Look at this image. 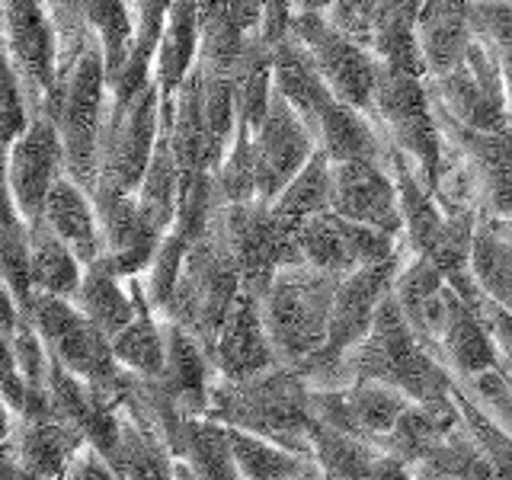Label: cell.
Returning a JSON list of instances; mask_svg holds the SVG:
<instances>
[{"label": "cell", "mask_w": 512, "mask_h": 480, "mask_svg": "<svg viewBox=\"0 0 512 480\" xmlns=\"http://www.w3.org/2000/svg\"><path fill=\"white\" fill-rule=\"evenodd\" d=\"M253 151H256V199L263 202H276L279 192L295 180V173L317 151L308 125H304L295 106L279 90H272L266 116L253 132Z\"/></svg>", "instance_id": "cell-16"}, {"label": "cell", "mask_w": 512, "mask_h": 480, "mask_svg": "<svg viewBox=\"0 0 512 480\" xmlns=\"http://www.w3.org/2000/svg\"><path fill=\"white\" fill-rule=\"evenodd\" d=\"M474 36L500 61L512 112V0H474Z\"/></svg>", "instance_id": "cell-37"}, {"label": "cell", "mask_w": 512, "mask_h": 480, "mask_svg": "<svg viewBox=\"0 0 512 480\" xmlns=\"http://www.w3.org/2000/svg\"><path fill=\"white\" fill-rule=\"evenodd\" d=\"M330 212L352 218L384 234L404 237L397 183L388 164L372 157L340 160L333 164V205Z\"/></svg>", "instance_id": "cell-17"}, {"label": "cell", "mask_w": 512, "mask_h": 480, "mask_svg": "<svg viewBox=\"0 0 512 480\" xmlns=\"http://www.w3.org/2000/svg\"><path fill=\"white\" fill-rule=\"evenodd\" d=\"M173 480H199L196 474H192L183 461H176V474H173Z\"/></svg>", "instance_id": "cell-44"}, {"label": "cell", "mask_w": 512, "mask_h": 480, "mask_svg": "<svg viewBox=\"0 0 512 480\" xmlns=\"http://www.w3.org/2000/svg\"><path fill=\"white\" fill-rule=\"evenodd\" d=\"M298 480H327V474H324V468H320L317 461H311L308 468H304V474H301Z\"/></svg>", "instance_id": "cell-43"}, {"label": "cell", "mask_w": 512, "mask_h": 480, "mask_svg": "<svg viewBox=\"0 0 512 480\" xmlns=\"http://www.w3.org/2000/svg\"><path fill=\"white\" fill-rule=\"evenodd\" d=\"M378 7H381V0H336L324 16L340 32H346L349 39L368 45V32H372Z\"/></svg>", "instance_id": "cell-39"}, {"label": "cell", "mask_w": 512, "mask_h": 480, "mask_svg": "<svg viewBox=\"0 0 512 480\" xmlns=\"http://www.w3.org/2000/svg\"><path fill=\"white\" fill-rule=\"evenodd\" d=\"M336 0H298V13H327Z\"/></svg>", "instance_id": "cell-42"}, {"label": "cell", "mask_w": 512, "mask_h": 480, "mask_svg": "<svg viewBox=\"0 0 512 480\" xmlns=\"http://www.w3.org/2000/svg\"><path fill=\"white\" fill-rule=\"evenodd\" d=\"M29 324L42 336L48 356L77 378H84L96 400H103L106 407H122L125 384L132 372H125L116 362L109 336L71 298L36 292Z\"/></svg>", "instance_id": "cell-6"}, {"label": "cell", "mask_w": 512, "mask_h": 480, "mask_svg": "<svg viewBox=\"0 0 512 480\" xmlns=\"http://www.w3.org/2000/svg\"><path fill=\"white\" fill-rule=\"evenodd\" d=\"M80 445H87V439L55 413L42 420H23L16 429V458L26 471L48 480H64Z\"/></svg>", "instance_id": "cell-25"}, {"label": "cell", "mask_w": 512, "mask_h": 480, "mask_svg": "<svg viewBox=\"0 0 512 480\" xmlns=\"http://www.w3.org/2000/svg\"><path fill=\"white\" fill-rule=\"evenodd\" d=\"M199 39V0H170L164 32L154 52V80L164 100H170L186 74L196 68Z\"/></svg>", "instance_id": "cell-24"}, {"label": "cell", "mask_w": 512, "mask_h": 480, "mask_svg": "<svg viewBox=\"0 0 512 480\" xmlns=\"http://www.w3.org/2000/svg\"><path fill=\"white\" fill-rule=\"evenodd\" d=\"M205 416L311 455V384L292 365H276L250 381L215 378Z\"/></svg>", "instance_id": "cell-2"}, {"label": "cell", "mask_w": 512, "mask_h": 480, "mask_svg": "<svg viewBox=\"0 0 512 480\" xmlns=\"http://www.w3.org/2000/svg\"><path fill=\"white\" fill-rule=\"evenodd\" d=\"M272 84L308 125L314 148L324 151L333 164L356 157H372L388 164V141L378 132L372 116L343 103L327 87L311 52L295 32H288L279 45H272Z\"/></svg>", "instance_id": "cell-1"}, {"label": "cell", "mask_w": 512, "mask_h": 480, "mask_svg": "<svg viewBox=\"0 0 512 480\" xmlns=\"http://www.w3.org/2000/svg\"><path fill=\"white\" fill-rule=\"evenodd\" d=\"M426 87L436 109L458 125H468L474 132H500L512 125L500 61L477 36L458 68L442 77H426Z\"/></svg>", "instance_id": "cell-12"}, {"label": "cell", "mask_w": 512, "mask_h": 480, "mask_svg": "<svg viewBox=\"0 0 512 480\" xmlns=\"http://www.w3.org/2000/svg\"><path fill=\"white\" fill-rule=\"evenodd\" d=\"M340 276L304 263L282 266L263 295V320L279 365H301L324 349Z\"/></svg>", "instance_id": "cell-4"}, {"label": "cell", "mask_w": 512, "mask_h": 480, "mask_svg": "<svg viewBox=\"0 0 512 480\" xmlns=\"http://www.w3.org/2000/svg\"><path fill=\"white\" fill-rule=\"evenodd\" d=\"M176 458L199 480H244L234 458L231 429L212 416H186Z\"/></svg>", "instance_id": "cell-27"}, {"label": "cell", "mask_w": 512, "mask_h": 480, "mask_svg": "<svg viewBox=\"0 0 512 480\" xmlns=\"http://www.w3.org/2000/svg\"><path fill=\"white\" fill-rule=\"evenodd\" d=\"M292 32L304 42L320 77L327 80V87L340 96L343 103L356 106L362 112L372 109L378 58L368 52L362 42L349 39L324 13H298L292 20Z\"/></svg>", "instance_id": "cell-13"}, {"label": "cell", "mask_w": 512, "mask_h": 480, "mask_svg": "<svg viewBox=\"0 0 512 480\" xmlns=\"http://www.w3.org/2000/svg\"><path fill=\"white\" fill-rule=\"evenodd\" d=\"M432 349L455 378H471L490 372V368H500V349H496L493 336L452 285H445V308Z\"/></svg>", "instance_id": "cell-20"}, {"label": "cell", "mask_w": 512, "mask_h": 480, "mask_svg": "<svg viewBox=\"0 0 512 480\" xmlns=\"http://www.w3.org/2000/svg\"><path fill=\"white\" fill-rule=\"evenodd\" d=\"M368 116L378 125L384 141L410 160L413 170L423 176V183L429 189L436 186L445 138L439 128L436 103H432L426 87V77L407 68H397V64L378 61Z\"/></svg>", "instance_id": "cell-5"}, {"label": "cell", "mask_w": 512, "mask_h": 480, "mask_svg": "<svg viewBox=\"0 0 512 480\" xmlns=\"http://www.w3.org/2000/svg\"><path fill=\"white\" fill-rule=\"evenodd\" d=\"M100 215L103 234V256L119 269V276L135 279L151 266L160 247L164 231L144 218L135 196H119V192H90Z\"/></svg>", "instance_id": "cell-19"}, {"label": "cell", "mask_w": 512, "mask_h": 480, "mask_svg": "<svg viewBox=\"0 0 512 480\" xmlns=\"http://www.w3.org/2000/svg\"><path fill=\"white\" fill-rule=\"evenodd\" d=\"M212 362L215 375L224 381H250L279 365L263 320V301L244 292V288H240V295L234 298L231 311L215 336Z\"/></svg>", "instance_id": "cell-18"}, {"label": "cell", "mask_w": 512, "mask_h": 480, "mask_svg": "<svg viewBox=\"0 0 512 480\" xmlns=\"http://www.w3.org/2000/svg\"><path fill=\"white\" fill-rule=\"evenodd\" d=\"M240 288H244V282H240V269L234 263V256L228 244L221 240V234L215 231V224H208V231L186 253L180 282H176L173 301L164 317L189 330L212 352L215 336L224 324V317H228L234 298L240 295Z\"/></svg>", "instance_id": "cell-10"}, {"label": "cell", "mask_w": 512, "mask_h": 480, "mask_svg": "<svg viewBox=\"0 0 512 480\" xmlns=\"http://www.w3.org/2000/svg\"><path fill=\"white\" fill-rule=\"evenodd\" d=\"M106 461L119 471L122 480H173L176 474L173 448L135 416L122 420L119 445Z\"/></svg>", "instance_id": "cell-30"}, {"label": "cell", "mask_w": 512, "mask_h": 480, "mask_svg": "<svg viewBox=\"0 0 512 480\" xmlns=\"http://www.w3.org/2000/svg\"><path fill=\"white\" fill-rule=\"evenodd\" d=\"M29 266L36 292L58 298H74L84 276V263L77 260V253L42 218L29 224Z\"/></svg>", "instance_id": "cell-29"}, {"label": "cell", "mask_w": 512, "mask_h": 480, "mask_svg": "<svg viewBox=\"0 0 512 480\" xmlns=\"http://www.w3.org/2000/svg\"><path fill=\"white\" fill-rule=\"evenodd\" d=\"M71 301L112 340L122 327L135 320L141 301V282L138 276L135 279L119 276V269L106 256H96L93 263L84 266V276H80V285Z\"/></svg>", "instance_id": "cell-22"}, {"label": "cell", "mask_w": 512, "mask_h": 480, "mask_svg": "<svg viewBox=\"0 0 512 480\" xmlns=\"http://www.w3.org/2000/svg\"><path fill=\"white\" fill-rule=\"evenodd\" d=\"M109 343H112V356H116V362L125 368V372H132L138 378H157L164 372L167 324L157 317V311H151V304L144 301V292L138 301L135 320L128 327H122Z\"/></svg>", "instance_id": "cell-28"}, {"label": "cell", "mask_w": 512, "mask_h": 480, "mask_svg": "<svg viewBox=\"0 0 512 480\" xmlns=\"http://www.w3.org/2000/svg\"><path fill=\"white\" fill-rule=\"evenodd\" d=\"M330 205H333V160L324 151H314L308 164L295 173V180L272 202V208L282 218L298 224L308 221L311 215L330 212Z\"/></svg>", "instance_id": "cell-34"}, {"label": "cell", "mask_w": 512, "mask_h": 480, "mask_svg": "<svg viewBox=\"0 0 512 480\" xmlns=\"http://www.w3.org/2000/svg\"><path fill=\"white\" fill-rule=\"evenodd\" d=\"M160 132H164V96H160L154 77L128 100L109 96L100 154H96V183L90 192L135 196L154 157Z\"/></svg>", "instance_id": "cell-8"}, {"label": "cell", "mask_w": 512, "mask_h": 480, "mask_svg": "<svg viewBox=\"0 0 512 480\" xmlns=\"http://www.w3.org/2000/svg\"><path fill=\"white\" fill-rule=\"evenodd\" d=\"M42 221L52 228L64 244H68L80 263H93L103 256V234H100V215L87 186H80L74 176L64 173L52 186L42 208Z\"/></svg>", "instance_id": "cell-23"}, {"label": "cell", "mask_w": 512, "mask_h": 480, "mask_svg": "<svg viewBox=\"0 0 512 480\" xmlns=\"http://www.w3.org/2000/svg\"><path fill=\"white\" fill-rule=\"evenodd\" d=\"M68 480H122V477L93 445H80V452L71 458Z\"/></svg>", "instance_id": "cell-40"}, {"label": "cell", "mask_w": 512, "mask_h": 480, "mask_svg": "<svg viewBox=\"0 0 512 480\" xmlns=\"http://www.w3.org/2000/svg\"><path fill=\"white\" fill-rule=\"evenodd\" d=\"M420 7H423V0H381L365 48L384 64H397V68H407L426 77L420 42H416Z\"/></svg>", "instance_id": "cell-26"}, {"label": "cell", "mask_w": 512, "mask_h": 480, "mask_svg": "<svg viewBox=\"0 0 512 480\" xmlns=\"http://www.w3.org/2000/svg\"><path fill=\"white\" fill-rule=\"evenodd\" d=\"M496 224V231H503L509 240H512V218H490Z\"/></svg>", "instance_id": "cell-45"}, {"label": "cell", "mask_w": 512, "mask_h": 480, "mask_svg": "<svg viewBox=\"0 0 512 480\" xmlns=\"http://www.w3.org/2000/svg\"><path fill=\"white\" fill-rule=\"evenodd\" d=\"M68 173L64 167V148L55 119L29 116L26 128L10 144L4 160V180L26 221H39L52 186Z\"/></svg>", "instance_id": "cell-15"}, {"label": "cell", "mask_w": 512, "mask_h": 480, "mask_svg": "<svg viewBox=\"0 0 512 480\" xmlns=\"http://www.w3.org/2000/svg\"><path fill=\"white\" fill-rule=\"evenodd\" d=\"M298 244L311 266L343 279L362 266L391 260L407 247V240L368 228V224H359L336 212H320L298 224Z\"/></svg>", "instance_id": "cell-14"}, {"label": "cell", "mask_w": 512, "mask_h": 480, "mask_svg": "<svg viewBox=\"0 0 512 480\" xmlns=\"http://www.w3.org/2000/svg\"><path fill=\"white\" fill-rule=\"evenodd\" d=\"M231 445L244 480H298L314 461V455H301L295 448H285L244 429H231Z\"/></svg>", "instance_id": "cell-32"}, {"label": "cell", "mask_w": 512, "mask_h": 480, "mask_svg": "<svg viewBox=\"0 0 512 480\" xmlns=\"http://www.w3.org/2000/svg\"><path fill=\"white\" fill-rule=\"evenodd\" d=\"M4 410H10V407H7V400H4V394H0V432H4V429H7V420H4Z\"/></svg>", "instance_id": "cell-48"}, {"label": "cell", "mask_w": 512, "mask_h": 480, "mask_svg": "<svg viewBox=\"0 0 512 480\" xmlns=\"http://www.w3.org/2000/svg\"><path fill=\"white\" fill-rule=\"evenodd\" d=\"M0 45L20 80L29 116L52 119L58 93V29L42 0H0Z\"/></svg>", "instance_id": "cell-11"}, {"label": "cell", "mask_w": 512, "mask_h": 480, "mask_svg": "<svg viewBox=\"0 0 512 480\" xmlns=\"http://www.w3.org/2000/svg\"><path fill=\"white\" fill-rule=\"evenodd\" d=\"M16 480H48V477H39V474H32V471L20 468V474H16Z\"/></svg>", "instance_id": "cell-47"}, {"label": "cell", "mask_w": 512, "mask_h": 480, "mask_svg": "<svg viewBox=\"0 0 512 480\" xmlns=\"http://www.w3.org/2000/svg\"><path fill=\"white\" fill-rule=\"evenodd\" d=\"M468 272L493 301L512 311V240L490 218L477 224Z\"/></svg>", "instance_id": "cell-33"}, {"label": "cell", "mask_w": 512, "mask_h": 480, "mask_svg": "<svg viewBox=\"0 0 512 480\" xmlns=\"http://www.w3.org/2000/svg\"><path fill=\"white\" fill-rule=\"evenodd\" d=\"M266 0H237V13L247 29H260V13Z\"/></svg>", "instance_id": "cell-41"}, {"label": "cell", "mask_w": 512, "mask_h": 480, "mask_svg": "<svg viewBox=\"0 0 512 480\" xmlns=\"http://www.w3.org/2000/svg\"><path fill=\"white\" fill-rule=\"evenodd\" d=\"M212 224L234 256L244 292L256 295L260 301L282 266L304 263L298 244V221L282 218L272 202H221Z\"/></svg>", "instance_id": "cell-9"}, {"label": "cell", "mask_w": 512, "mask_h": 480, "mask_svg": "<svg viewBox=\"0 0 512 480\" xmlns=\"http://www.w3.org/2000/svg\"><path fill=\"white\" fill-rule=\"evenodd\" d=\"M500 372H503V375H506V378L512 381V349H509L506 356L500 359Z\"/></svg>", "instance_id": "cell-46"}, {"label": "cell", "mask_w": 512, "mask_h": 480, "mask_svg": "<svg viewBox=\"0 0 512 480\" xmlns=\"http://www.w3.org/2000/svg\"><path fill=\"white\" fill-rule=\"evenodd\" d=\"M215 183L224 202H250L256 199V151H253V128L237 125L228 154L221 157L215 170Z\"/></svg>", "instance_id": "cell-36"}, {"label": "cell", "mask_w": 512, "mask_h": 480, "mask_svg": "<svg viewBox=\"0 0 512 480\" xmlns=\"http://www.w3.org/2000/svg\"><path fill=\"white\" fill-rule=\"evenodd\" d=\"M346 384L352 381H381L404 391L410 400H439L455 391V375L448 365L432 356L413 333L410 320L400 311L394 292L378 304L372 330L359 346L343 356Z\"/></svg>", "instance_id": "cell-3"}, {"label": "cell", "mask_w": 512, "mask_h": 480, "mask_svg": "<svg viewBox=\"0 0 512 480\" xmlns=\"http://www.w3.org/2000/svg\"><path fill=\"white\" fill-rule=\"evenodd\" d=\"M0 394H4L10 413L20 416L26 407V394H29V384L26 375L20 368V359H16V349H13V333L0 327Z\"/></svg>", "instance_id": "cell-38"}, {"label": "cell", "mask_w": 512, "mask_h": 480, "mask_svg": "<svg viewBox=\"0 0 512 480\" xmlns=\"http://www.w3.org/2000/svg\"><path fill=\"white\" fill-rule=\"evenodd\" d=\"M189 247H192V240L186 234H180L176 228H170L164 237H160V247L154 253L151 266L138 276L144 301L151 304V311L167 314L170 301H173V292H176V282H180V272H183Z\"/></svg>", "instance_id": "cell-35"}, {"label": "cell", "mask_w": 512, "mask_h": 480, "mask_svg": "<svg viewBox=\"0 0 512 480\" xmlns=\"http://www.w3.org/2000/svg\"><path fill=\"white\" fill-rule=\"evenodd\" d=\"M180 192H183V176L176 167V157L167 144V135L160 132V141L154 148V157L148 170H144V180L135 189V202L144 212L157 231H170L176 221V208H180Z\"/></svg>", "instance_id": "cell-31"}, {"label": "cell", "mask_w": 512, "mask_h": 480, "mask_svg": "<svg viewBox=\"0 0 512 480\" xmlns=\"http://www.w3.org/2000/svg\"><path fill=\"white\" fill-rule=\"evenodd\" d=\"M109 106V74L103 48L90 36L84 52L74 58V64L61 74L52 119L58 125L64 167L68 176L80 186L93 189L96 183V154H100V135Z\"/></svg>", "instance_id": "cell-7"}, {"label": "cell", "mask_w": 512, "mask_h": 480, "mask_svg": "<svg viewBox=\"0 0 512 480\" xmlns=\"http://www.w3.org/2000/svg\"><path fill=\"white\" fill-rule=\"evenodd\" d=\"M416 42L426 77L458 68L474 42V0H423Z\"/></svg>", "instance_id": "cell-21"}]
</instances>
